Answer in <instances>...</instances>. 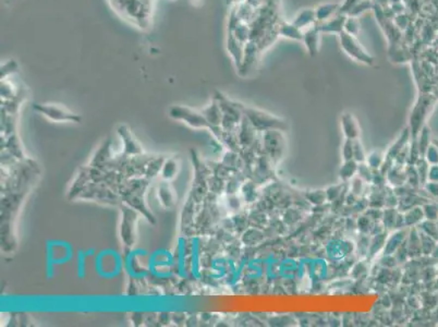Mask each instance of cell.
<instances>
[{"mask_svg":"<svg viewBox=\"0 0 438 327\" xmlns=\"http://www.w3.org/2000/svg\"><path fill=\"white\" fill-rule=\"evenodd\" d=\"M34 108L43 116L57 122H80L81 117L63 106L55 104H37Z\"/></svg>","mask_w":438,"mask_h":327,"instance_id":"cell-1","label":"cell"},{"mask_svg":"<svg viewBox=\"0 0 438 327\" xmlns=\"http://www.w3.org/2000/svg\"><path fill=\"white\" fill-rule=\"evenodd\" d=\"M170 116L174 119L182 120L185 123L192 125L194 128H203L209 125V121L203 113L196 112L191 108L174 106L170 109Z\"/></svg>","mask_w":438,"mask_h":327,"instance_id":"cell-2","label":"cell"},{"mask_svg":"<svg viewBox=\"0 0 438 327\" xmlns=\"http://www.w3.org/2000/svg\"><path fill=\"white\" fill-rule=\"evenodd\" d=\"M246 116L249 117V119L252 121L255 127L257 128H263V127H274V124H280V120H275L274 118L270 117L266 113L263 112H259L254 110V109H245Z\"/></svg>","mask_w":438,"mask_h":327,"instance_id":"cell-3","label":"cell"},{"mask_svg":"<svg viewBox=\"0 0 438 327\" xmlns=\"http://www.w3.org/2000/svg\"><path fill=\"white\" fill-rule=\"evenodd\" d=\"M342 127L344 134L349 140H358L359 138V128L357 122L354 121L352 116L344 114L342 118Z\"/></svg>","mask_w":438,"mask_h":327,"instance_id":"cell-4","label":"cell"},{"mask_svg":"<svg viewBox=\"0 0 438 327\" xmlns=\"http://www.w3.org/2000/svg\"><path fill=\"white\" fill-rule=\"evenodd\" d=\"M357 170V164H355L354 161H347L344 166L342 167L341 171H340V176L343 179H348L350 177L353 176V173Z\"/></svg>","mask_w":438,"mask_h":327,"instance_id":"cell-5","label":"cell"},{"mask_svg":"<svg viewBox=\"0 0 438 327\" xmlns=\"http://www.w3.org/2000/svg\"><path fill=\"white\" fill-rule=\"evenodd\" d=\"M343 157L344 161H351L353 158V143L352 140H347L346 143H344V147H343Z\"/></svg>","mask_w":438,"mask_h":327,"instance_id":"cell-6","label":"cell"},{"mask_svg":"<svg viewBox=\"0 0 438 327\" xmlns=\"http://www.w3.org/2000/svg\"><path fill=\"white\" fill-rule=\"evenodd\" d=\"M353 157H355V160L360 162H362L364 160L362 146H361L358 141L355 142V144H353Z\"/></svg>","mask_w":438,"mask_h":327,"instance_id":"cell-7","label":"cell"}]
</instances>
